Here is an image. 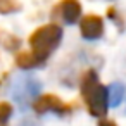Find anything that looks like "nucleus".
<instances>
[{"label":"nucleus","mask_w":126,"mask_h":126,"mask_svg":"<svg viewBox=\"0 0 126 126\" xmlns=\"http://www.w3.org/2000/svg\"><path fill=\"white\" fill-rule=\"evenodd\" d=\"M123 97H124V85L123 83H112V85H109V88H107V102H109V105L117 107L121 104Z\"/></svg>","instance_id":"nucleus-7"},{"label":"nucleus","mask_w":126,"mask_h":126,"mask_svg":"<svg viewBox=\"0 0 126 126\" xmlns=\"http://www.w3.org/2000/svg\"><path fill=\"white\" fill-rule=\"evenodd\" d=\"M33 109L36 114H47V112H55V114H61V116H66L73 110V105L71 104H66L62 98H59L57 95L54 93H47V95H42L38 97L35 102H33Z\"/></svg>","instance_id":"nucleus-4"},{"label":"nucleus","mask_w":126,"mask_h":126,"mask_svg":"<svg viewBox=\"0 0 126 126\" xmlns=\"http://www.w3.org/2000/svg\"><path fill=\"white\" fill-rule=\"evenodd\" d=\"M81 97L88 107V112L95 117H105L107 114V88L98 81V76L93 69H88L79 81Z\"/></svg>","instance_id":"nucleus-2"},{"label":"nucleus","mask_w":126,"mask_h":126,"mask_svg":"<svg viewBox=\"0 0 126 126\" xmlns=\"http://www.w3.org/2000/svg\"><path fill=\"white\" fill-rule=\"evenodd\" d=\"M52 16L61 19L64 24H74L81 17V4L78 0H61L54 7Z\"/></svg>","instance_id":"nucleus-5"},{"label":"nucleus","mask_w":126,"mask_h":126,"mask_svg":"<svg viewBox=\"0 0 126 126\" xmlns=\"http://www.w3.org/2000/svg\"><path fill=\"white\" fill-rule=\"evenodd\" d=\"M12 114V105L9 102H0V123H5Z\"/></svg>","instance_id":"nucleus-9"},{"label":"nucleus","mask_w":126,"mask_h":126,"mask_svg":"<svg viewBox=\"0 0 126 126\" xmlns=\"http://www.w3.org/2000/svg\"><path fill=\"white\" fill-rule=\"evenodd\" d=\"M62 40V28L59 24H45L36 28L30 36V52L16 55V66L21 69H35L47 62Z\"/></svg>","instance_id":"nucleus-1"},{"label":"nucleus","mask_w":126,"mask_h":126,"mask_svg":"<svg viewBox=\"0 0 126 126\" xmlns=\"http://www.w3.org/2000/svg\"><path fill=\"white\" fill-rule=\"evenodd\" d=\"M21 9L19 0H0V14H14Z\"/></svg>","instance_id":"nucleus-8"},{"label":"nucleus","mask_w":126,"mask_h":126,"mask_svg":"<svg viewBox=\"0 0 126 126\" xmlns=\"http://www.w3.org/2000/svg\"><path fill=\"white\" fill-rule=\"evenodd\" d=\"M40 88H42L40 81H38L35 76L26 74V76H21V78L16 81V85H14V88H12V97H14V100H16L23 109H26V107L30 105L31 98H35V97L40 93Z\"/></svg>","instance_id":"nucleus-3"},{"label":"nucleus","mask_w":126,"mask_h":126,"mask_svg":"<svg viewBox=\"0 0 126 126\" xmlns=\"http://www.w3.org/2000/svg\"><path fill=\"white\" fill-rule=\"evenodd\" d=\"M98 126H117L114 121H109V119H104V117H100V121H98Z\"/></svg>","instance_id":"nucleus-10"},{"label":"nucleus","mask_w":126,"mask_h":126,"mask_svg":"<svg viewBox=\"0 0 126 126\" xmlns=\"http://www.w3.org/2000/svg\"><path fill=\"white\" fill-rule=\"evenodd\" d=\"M79 31H81V36L85 40H98L102 35H104V21L100 16H95V14H88L85 17H81V23H79Z\"/></svg>","instance_id":"nucleus-6"},{"label":"nucleus","mask_w":126,"mask_h":126,"mask_svg":"<svg viewBox=\"0 0 126 126\" xmlns=\"http://www.w3.org/2000/svg\"><path fill=\"white\" fill-rule=\"evenodd\" d=\"M19 126H33V123H31V121H26V123H23V124H19Z\"/></svg>","instance_id":"nucleus-11"}]
</instances>
